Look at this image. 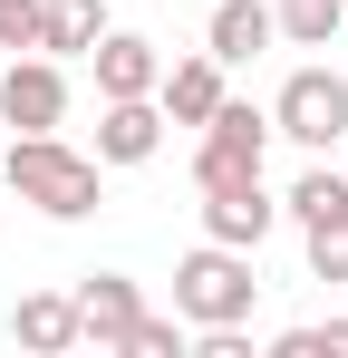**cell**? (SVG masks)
<instances>
[{
    "instance_id": "9a60e30c",
    "label": "cell",
    "mask_w": 348,
    "mask_h": 358,
    "mask_svg": "<svg viewBox=\"0 0 348 358\" xmlns=\"http://www.w3.org/2000/svg\"><path fill=\"white\" fill-rule=\"evenodd\" d=\"M300 252H310V281H348V203L310 213L300 223Z\"/></svg>"
},
{
    "instance_id": "7c38bea8",
    "label": "cell",
    "mask_w": 348,
    "mask_h": 358,
    "mask_svg": "<svg viewBox=\"0 0 348 358\" xmlns=\"http://www.w3.org/2000/svg\"><path fill=\"white\" fill-rule=\"evenodd\" d=\"M271 39H281L271 0H213V29H203V49H213L223 68H232V59H261Z\"/></svg>"
},
{
    "instance_id": "30bf717a",
    "label": "cell",
    "mask_w": 348,
    "mask_h": 358,
    "mask_svg": "<svg viewBox=\"0 0 348 358\" xmlns=\"http://www.w3.org/2000/svg\"><path fill=\"white\" fill-rule=\"evenodd\" d=\"M155 107H165V126H213V107H223V59H213V49H203V59H165Z\"/></svg>"
},
{
    "instance_id": "e0dca14e",
    "label": "cell",
    "mask_w": 348,
    "mask_h": 358,
    "mask_svg": "<svg viewBox=\"0 0 348 358\" xmlns=\"http://www.w3.org/2000/svg\"><path fill=\"white\" fill-rule=\"evenodd\" d=\"M126 358H184V320H155V310H145V320L126 329Z\"/></svg>"
},
{
    "instance_id": "ac0fdd59",
    "label": "cell",
    "mask_w": 348,
    "mask_h": 358,
    "mask_svg": "<svg viewBox=\"0 0 348 358\" xmlns=\"http://www.w3.org/2000/svg\"><path fill=\"white\" fill-rule=\"evenodd\" d=\"M0 49H39V0H0Z\"/></svg>"
},
{
    "instance_id": "6da1fadb",
    "label": "cell",
    "mask_w": 348,
    "mask_h": 358,
    "mask_svg": "<svg viewBox=\"0 0 348 358\" xmlns=\"http://www.w3.org/2000/svg\"><path fill=\"white\" fill-rule=\"evenodd\" d=\"M0 184H10L29 213H49V223H87V213H97V155H78L68 136H10Z\"/></svg>"
},
{
    "instance_id": "4fadbf2b",
    "label": "cell",
    "mask_w": 348,
    "mask_h": 358,
    "mask_svg": "<svg viewBox=\"0 0 348 358\" xmlns=\"http://www.w3.org/2000/svg\"><path fill=\"white\" fill-rule=\"evenodd\" d=\"M107 39V0H39V49L49 59H87Z\"/></svg>"
},
{
    "instance_id": "ba28073f",
    "label": "cell",
    "mask_w": 348,
    "mask_h": 358,
    "mask_svg": "<svg viewBox=\"0 0 348 358\" xmlns=\"http://www.w3.org/2000/svg\"><path fill=\"white\" fill-rule=\"evenodd\" d=\"M155 145H165V107H155V97H107L97 165H155Z\"/></svg>"
},
{
    "instance_id": "8fae6325",
    "label": "cell",
    "mask_w": 348,
    "mask_h": 358,
    "mask_svg": "<svg viewBox=\"0 0 348 358\" xmlns=\"http://www.w3.org/2000/svg\"><path fill=\"white\" fill-rule=\"evenodd\" d=\"M10 339L20 349H87V320H78V291H29L20 310H10Z\"/></svg>"
},
{
    "instance_id": "5bb4252c",
    "label": "cell",
    "mask_w": 348,
    "mask_h": 358,
    "mask_svg": "<svg viewBox=\"0 0 348 358\" xmlns=\"http://www.w3.org/2000/svg\"><path fill=\"white\" fill-rule=\"evenodd\" d=\"M271 20H281L290 49H329V39L348 29V0H271Z\"/></svg>"
},
{
    "instance_id": "7a4b0ae2",
    "label": "cell",
    "mask_w": 348,
    "mask_h": 358,
    "mask_svg": "<svg viewBox=\"0 0 348 358\" xmlns=\"http://www.w3.org/2000/svg\"><path fill=\"white\" fill-rule=\"evenodd\" d=\"M252 300H261V281H252V252H232V242L203 233V252H184V262H174V320H184V329L252 320Z\"/></svg>"
},
{
    "instance_id": "2e32d148",
    "label": "cell",
    "mask_w": 348,
    "mask_h": 358,
    "mask_svg": "<svg viewBox=\"0 0 348 358\" xmlns=\"http://www.w3.org/2000/svg\"><path fill=\"white\" fill-rule=\"evenodd\" d=\"M271 349H281V358H348V320H310V329H281Z\"/></svg>"
},
{
    "instance_id": "8992f818",
    "label": "cell",
    "mask_w": 348,
    "mask_h": 358,
    "mask_svg": "<svg viewBox=\"0 0 348 358\" xmlns=\"http://www.w3.org/2000/svg\"><path fill=\"white\" fill-rule=\"evenodd\" d=\"M87 68H97V97H155V87H165V49L136 39V29H107V39L87 49Z\"/></svg>"
},
{
    "instance_id": "52a82bcc",
    "label": "cell",
    "mask_w": 348,
    "mask_h": 358,
    "mask_svg": "<svg viewBox=\"0 0 348 358\" xmlns=\"http://www.w3.org/2000/svg\"><path fill=\"white\" fill-rule=\"evenodd\" d=\"M271 223H281V203L261 194V175H252V184H223V194H203V233L232 242V252H261V242H271Z\"/></svg>"
},
{
    "instance_id": "5b68a950",
    "label": "cell",
    "mask_w": 348,
    "mask_h": 358,
    "mask_svg": "<svg viewBox=\"0 0 348 358\" xmlns=\"http://www.w3.org/2000/svg\"><path fill=\"white\" fill-rule=\"evenodd\" d=\"M0 117L20 126V136H58V126H68V68H58L49 49L10 59V78H0Z\"/></svg>"
},
{
    "instance_id": "277c9868",
    "label": "cell",
    "mask_w": 348,
    "mask_h": 358,
    "mask_svg": "<svg viewBox=\"0 0 348 358\" xmlns=\"http://www.w3.org/2000/svg\"><path fill=\"white\" fill-rule=\"evenodd\" d=\"M261 155H271V117H261V107H242V97H223L213 126H203V145H194V194L252 184V175H261Z\"/></svg>"
},
{
    "instance_id": "9c48e42d",
    "label": "cell",
    "mask_w": 348,
    "mask_h": 358,
    "mask_svg": "<svg viewBox=\"0 0 348 358\" xmlns=\"http://www.w3.org/2000/svg\"><path fill=\"white\" fill-rule=\"evenodd\" d=\"M78 320H87L97 349H126V329L145 320V291H136L126 271H87V281H78Z\"/></svg>"
},
{
    "instance_id": "3957f363",
    "label": "cell",
    "mask_w": 348,
    "mask_h": 358,
    "mask_svg": "<svg viewBox=\"0 0 348 358\" xmlns=\"http://www.w3.org/2000/svg\"><path fill=\"white\" fill-rule=\"evenodd\" d=\"M271 136L310 145V155L348 145V78H339V68H290L281 97H271Z\"/></svg>"
}]
</instances>
